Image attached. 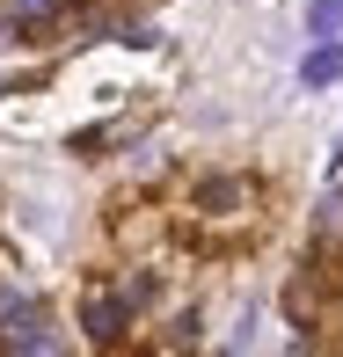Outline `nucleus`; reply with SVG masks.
Here are the masks:
<instances>
[{"mask_svg": "<svg viewBox=\"0 0 343 357\" xmlns=\"http://www.w3.org/2000/svg\"><path fill=\"white\" fill-rule=\"evenodd\" d=\"M8 8H15V15H52L59 0H8Z\"/></svg>", "mask_w": 343, "mask_h": 357, "instance_id": "39448f33", "label": "nucleus"}, {"mask_svg": "<svg viewBox=\"0 0 343 357\" xmlns=\"http://www.w3.org/2000/svg\"><path fill=\"white\" fill-rule=\"evenodd\" d=\"M336 73H343V37H321L314 52H307V66H300V80H307V88H329Z\"/></svg>", "mask_w": 343, "mask_h": 357, "instance_id": "f03ea898", "label": "nucleus"}, {"mask_svg": "<svg viewBox=\"0 0 343 357\" xmlns=\"http://www.w3.org/2000/svg\"><path fill=\"white\" fill-rule=\"evenodd\" d=\"M124 328V299L117 291H95L88 299V335H117Z\"/></svg>", "mask_w": 343, "mask_h": 357, "instance_id": "7ed1b4c3", "label": "nucleus"}, {"mask_svg": "<svg viewBox=\"0 0 343 357\" xmlns=\"http://www.w3.org/2000/svg\"><path fill=\"white\" fill-rule=\"evenodd\" d=\"M307 37H343V0H307Z\"/></svg>", "mask_w": 343, "mask_h": 357, "instance_id": "20e7f679", "label": "nucleus"}, {"mask_svg": "<svg viewBox=\"0 0 343 357\" xmlns=\"http://www.w3.org/2000/svg\"><path fill=\"white\" fill-rule=\"evenodd\" d=\"M329 168H336V175H343V139H336V153H329Z\"/></svg>", "mask_w": 343, "mask_h": 357, "instance_id": "423d86ee", "label": "nucleus"}, {"mask_svg": "<svg viewBox=\"0 0 343 357\" xmlns=\"http://www.w3.org/2000/svg\"><path fill=\"white\" fill-rule=\"evenodd\" d=\"M0 335H8V350H52L59 343L29 299H0Z\"/></svg>", "mask_w": 343, "mask_h": 357, "instance_id": "f257e3e1", "label": "nucleus"}]
</instances>
